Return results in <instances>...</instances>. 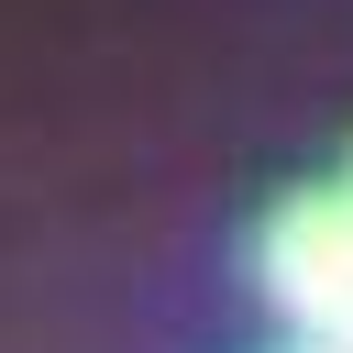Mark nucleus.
I'll return each instance as SVG.
<instances>
[{
	"label": "nucleus",
	"instance_id": "f257e3e1",
	"mask_svg": "<svg viewBox=\"0 0 353 353\" xmlns=\"http://www.w3.org/2000/svg\"><path fill=\"white\" fill-rule=\"evenodd\" d=\"M254 287L298 331V353H353V199L287 188L254 232Z\"/></svg>",
	"mask_w": 353,
	"mask_h": 353
},
{
	"label": "nucleus",
	"instance_id": "f03ea898",
	"mask_svg": "<svg viewBox=\"0 0 353 353\" xmlns=\"http://www.w3.org/2000/svg\"><path fill=\"white\" fill-rule=\"evenodd\" d=\"M331 188H342V199H353V165H342V176H331Z\"/></svg>",
	"mask_w": 353,
	"mask_h": 353
}]
</instances>
